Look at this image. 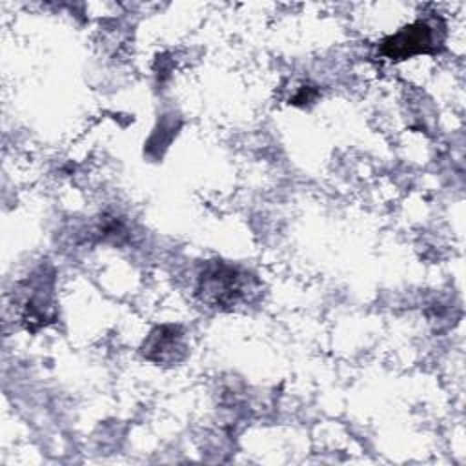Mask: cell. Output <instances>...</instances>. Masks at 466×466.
Masks as SVG:
<instances>
[{
	"label": "cell",
	"mask_w": 466,
	"mask_h": 466,
	"mask_svg": "<svg viewBox=\"0 0 466 466\" xmlns=\"http://www.w3.org/2000/svg\"><path fill=\"white\" fill-rule=\"evenodd\" d=\"M198 295L213 308H233L248 299L251 277L237 266L213 262L198 277Z\"/></svg>",
	"instance_id": "1"
},
{
	"label": "cell",
	"mask_w": 466,
	"mask_h": 466,
	"mask_svg": "<svg viewBox=\"0 0 466 466\" xmlns=\"http://www.w3.org/2000/svg\"><path fill=\"white\" fill-rule=\"evenodd\" d=\"M441 42L442 36L437 35V27L426 20H417L415 24L388 36L382 42V53L390 58L404 60L420 53H435Z\"/></svg>",
	"instance_id": "2"
},
{
	"label": "cell",
	"mask_w": 466,
	"mask_h": 466,
	"mask_svg": "<svg viewBox=\"0 0 466 466\" xmlns=\"http://www.w3.org/2000/svg\"><path fill=\"white\" fill-rule=\"evenodd\" d=\"M142 355L157 364H175L182 360L186 355L182 329L173 324L155 328L142 344Z\"/></svg>",
	"instance_id": "3"
}]
</instances>
